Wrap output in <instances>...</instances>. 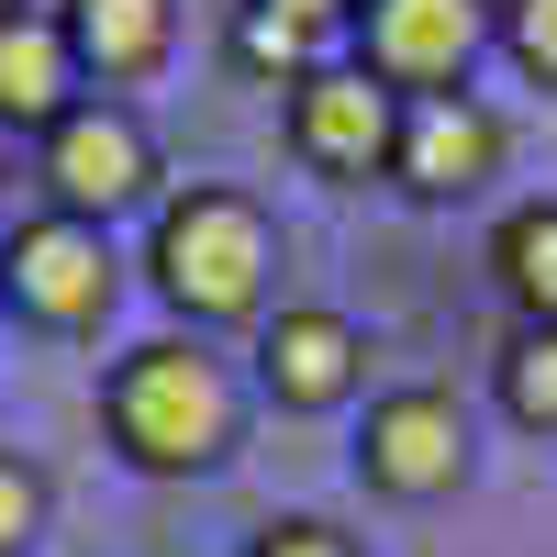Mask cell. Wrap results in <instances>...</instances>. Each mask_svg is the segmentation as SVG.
Here are the masks:
<instances>
[{"mask_svg":"<svg viewBox=\"0 0 557 557\" xmlns=\"http://www.w3.org/2000/svg\"><path fill=\"white\" fill-rule=\"evenodd\" d=\"M491 401L513 412L524 435H557V323H513L491 357Z\"/></svg>","mask_w":557,"mask_h":557,"instance_id":"obj_13","label":"cell"},{"mask_svg":"<svg viewBox=\"0 0 557 557\" xmlns=\"http://www.w3.org/2000/svg\"><path fill=\"white\" fill-rule=\"evenodd\" d=\"M491 45H502L535 89H557V0H491Z\"/></svg>","mask_w":557,"mask_h":557,"instance_id":"obj_16","label":"cell"},{"mask_svg":"<svg viewBox=\"0 0 557 557\" xmlns=\"http://www.w3.org/2000/svg\"><path fill=\"white\" fill-rule=\"evenodd\" d=\"M357 480L380 502H446L469 480V401L435 380H401L357 412Z\"/></svg>","mask_w":557,"mask_h":557,"instance_id":"obj_5","label":"cell"},{"mask_svg":"<svg viewBox=\"0 0 557 557\" xmlns=\"http://www.w3.org/2000/svg\"><path fill=\"white\" fill-rule=\"evenodd\" d=\"M401 89L391 78H368L357 57H323L301 89H290V157L312 168V178H391V157H401Z\"/></svg>","mask_w":557,"mask_h":557,"instance_id":"obj_6","label":"cell"},{"mask_svg":"<svg viewBox=\"0 0 557 557\" xmlns=\"http://www.w3.org/2000/svg\"><path fill=\"white\" fill-rule=\"evenodd\" d=\"M34 190L45 212H78V223H123V212H157L168 201V157H157V123L89 89L67 123L34 134Z\"/></svg>","mask_w":557,"mask_h":557,"instance_id":"obj_3","label":"cell"},{"mask_svg":"<svg viewBox=\"0 0 557 557\" xmlns=\"http://www.w3.org/2000/svg\"><path fill=\"white\" fill-rule=\"evenodd\" d=\"M480 45H491V0H368L357 12V67L391 78L401 101L469 89Z\"/></svg>","mask_w":557,"mask_h":557,"instance_id":"obj_7","label":"cell"},{"mask_svg":"<svg viewBox=\"0 0 557 557\" xmlns=\"http://www.w3.org/2000/svg\"><path fill=\"white\" fill-rule=\"evenodd\" d=\"M101 435L134 480H212L246 446V380L212 335H146L101 368Z\"/></svg>","mask_w":557,"mask_h":557,"instance_id":"obj_1","label":"cell"},{"mask_svg":"<svg viewBox=\"0 0 557 557\" xmlns=\"http://www.w3.org/2000/svg\"><path fill=\"white\" fill-rule=\"evenodd\" d=\"M357 380H368L357 312H335V301H278L257 323V391L278 412H335V401H357Z\"/></svg>","mask_w":557,"mask_h":557,"instance_id":"obj_8","label":"cell"},{"mask_svg":"<svg viewBox=\"0 0 557 557\" xmlns=\"http://www.w3.org/2000/svg\"><path fill=\"white\" fill-rule=\"evenodd\" d=\"M12 12H45V0H0V23H12Z\"/></svg>","mask_w":557,"mask_h":557,"instance_id":"obj_20","label":"cell"},{"mask_svg":"<svg viewBox=\"0 0 557 557\" xmlns=\"http://www.w3.org/2000/svg\"><path fill=\"white\" fill-rule=\"evenodd\" d=\"M246 557H368L346 524H323V513H268L257 535H246Z\"/></svg>","mask_w":557,"mask_h":557,"instance_id":"obj_17","label":"cell"},{"mask_svg":"<svg viewBox=\"0 0 557 557\" xmlns=\"http://www.w3.org/2000/svg\"><path fill=\"white\" fill-rule=\"evenodd\" d=\"M78 101H89V78H78L67 34H57V0H45V12H12V23H0V134L34 146V134L67 123Z\"/></svg>","mask_w":557,"mask_h":557,"instance_id":"obj_11","label":"cell"},{"mask_svg":"<svg viewBox=\"0 0 557 557\" xmlns=\"http://www.w3.org/2000/svg\"><path fill=\"white\" fill-rule=\"evenodd\" d=\"M146 290L178 312V335H223V323H268L278 312V223L257 190L190 178L146 212Z\"/></svg>","mask_w":557,"mask_h":557,"instance_id":"obj_2","label":"cell"},{"mask_svg":"<svg viewBox=\"0 0 557 557\" xmlns=\"http://www.w3.org/2000/svg\"><path fill=\"white\" fill-rule=\"evenodd\" d=\"M391 178H401L412 201H469V190H491V178H502V112L469 101V89L412 101V112H401V157H391Z\"/></svg>","mask_w":557,"mask_h":557,"instance_id":"obj_9","label":"cell"},{"mask_svg":"<svg viewBox=\"0 0 557 557\" xmlns=\"http://www.w3.org/2000/svg\"><path fill=\"white\" fill-rule=\"evenodd\" d=\"M45 513H57V480H45L23 446H0V557H34Z\"/></svg>","mask_w":557,"mask_h":557,"instance_id":"obj_15","label":"cell"},{"mask_svg":"<svg viewBox=\"0 0 557 557\" xmlns=\"http://www.w3.org/2000/svg\"><path fill=\"white\" fill-rule=\"evenodd\" d=\"M0 201H12V134H0Z\"/></svg>","mask_w":557,"mask_h":557,"instance_id":"obj_19","label":"cell"},{"mask_svg":"<svg viewBox=\"0 0 557 557\" xmlns=\"http://www.w3.org/2000/svg\"><path fill=\"white\" fill-rule=\"evenodd\" d=\"M57 34L89 89H146L168 57H178V0H57Z\"/></svg>","mask_w":557,"mask_h":557,"instance_id":"obj_10","label":"cell"},{"mask_svg":"<svg viewBox=\"0 0 557 557\" xmlns=\"http://www.w3.org/2000/svg\"><path fill=\"white\" fill-rule=\"evenodd\" d=\"M257 12H278V23H301V34L323 45V34H357V12H368V0H257Z\"/></svg>","mask_w":557,"mask_h":557,"instance_id":"obj_18","label":"cell"},{"mask_svg":"<svg viewBox=\"0 0 557 557\" xmlns=\"http://www.w3.org/2000/svg\"><path fill=\"white\" fill-rule=\"evenodd\" d=\"M123 301V246L112 223H78V212H23L0 235V312L34 323V335H101Z\"/></svg>","mask_w":557,"mask_h":557,"instance_id":"obj_4","label":"cell"},{"mask_svg":"<svg viewBox=\"0 0 557 557\" xmlns=\"http://www.w3.org/2000/svg\"><path fill=\"white\" fill-rule=\"evenodd\" d=\"M491 278L513 323H557V201H513L491 223Z\"/></svg>","mask_w":557,"mask_h":557,"instance_id":"obj_12","label":"cell"},{"mask_svg":"<svg viewBox=\"0 0 557 557\" xmlns=\"http://www.w3.org/2000/svg\"><path fill=\"white\" fill-rule=\"evenodd\" d=\"M223 57H235L257 89H301V78L323 67V45H312L301 23H278V12H257V0H246V12L223 23Z\"/></svg>","mask_w":557,"mask_h":557,"instance_id":"obj_14","label":"cell"}]
</instances>
